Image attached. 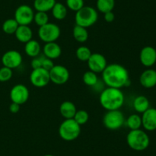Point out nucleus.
Returning a JSON list of instances; mask_svg holds the SVG:
<instances>
[{"label":"nucleus","mask_w":156,"mask_h":156,"mask_svg":"<svg viewBox=\"0 0 156 156\" xmlns=\"http://www.w3.org/2000/svg\"><path fill=\"white\" fill-rule=\"evenodd\" d=\"M102 79L108 87L120 89L129 84L128 70L118 64L107 65L102 72Z\"/></svg>","instance_id":"f257e3e1"},{"label":"nucleus","mask_w":156,"mask_h":156,"mask_svg":"<svg viewBox=\"0 0 156 156\" xmlns=\"http://www.w3.org/2000/svg\"><path fill=\"white\" fill-rule=\"evenodd\" d=\"M99 101L106 110H119L124 103V95L120 89L108 87L101 93Z\"/></svg>","instance_id":"f03ea898"},{"label":"nucleus","mask_w":156,"mask_h":156,"mask_svg":"<svg viewBox=\"0 0 156 156\" xmlns=\"http://www.w3.org/2000/svg\"><path fill=\"white\" fill-rule=\"evenodd\" d=\"M126 142L130 148L137 151L146 150L150 143L147 133L142 129L130 130L126 136Z\"/></svg>","instance_id":"7ed1b4c3"},{"label":"nucleus","mask_w":156,"mask_h":156,"mask_svg":"<svg viewBox=\"0 0 156 156\" xmlns=\"http://www.w3.org/2000/svg\"><path fill=\"white\" fill-rule=\"evenodd\" d=\"M98 14L95 9L91 6H83L77 11L75 15V21L76 25L89 28L94 25L98 21Z\"/></svg>","instance_id":"20e7f679"},{"label":"nucleus","mask_w":156,"mask_h":156,"mask_svg":"<svg viewBox=\"0 0 156 156\" xmlns=\"http://www.w3.org/2000/svg\"><path fill=\"white\" fill-rule=\"evenodd\" d=\"M81 133V127L73 119H65L59 127V135L65 141H73Z\"/></svg>","instance_id":"39448f33"},{"label":"nucleus","mask_w":156,"mask_h":156,"mask_svg":"<svg viewBox=\"0 0 156 156\" xmlns=\"http://www.w3.org/2000/svg\"><path fill=\"white\" fill-rule=\"evenodd\" d=\"M125 118L120 110H109L103 117L104 125L110 130H117L123 126Z\"/></svg>","instance_id":"423d86ee"},{"label":"nucleus","mask_w":156,"mask_h":156,"mask_svg":"<svg viewBox=\"0 0 156 156\" xmlns=\"http://www.w3.org/2000/svg\"><path fill=\"white\" fill-rule=\"evenodd\" d=\"M60 34L61 31L59 26L50 22L40 27L38 30V36L44 43L55 42L59 38Z\"/></svg>","instance_id":"0eeeda50"},{"label":"nucleus","mask_w":156,"mask_h":156,"mask_svg":"<svg viewBox=\"0 0 156 156\" xmlns=\"http://www.w3.org/2000/svg\"><path fill=\"white\" fill-rule=\"evenodd\" d=\"M34 12L27 5H21L15 12V19L19 25H29L34 21Z\"/></svg>","instance_id":"6e6552de"},{"label":"nucleus","mask_w":156,"mask_h":156,"mask_svg":"<svg viewBox=\"0 0 156 156\" xmlns=\"http://www.w3.org/2000/svg\"><path fill=\"white\" fill-rule=\"evenodd\" d=\"M30 81L32 85L38 88L46 87L50 82L49 71L43 67L34 69L30 73Z\"/></svg>","instance_id":"1a4fd4ad"},{"label":"nucleus","mask_w":156,"mask_h":156,"mask_svg":"<svg viewBox=\"0 0 156 156\" xmlns=\"http://www.w3.org/2000/svg\"><path fill=\"white\" fill-rule=\"evenodd\" d=\"M51 82L56 85H62L69 79V72L68 69L62 65H54L49 71Z\"/></svg>","instance_id":"9d476101"},{"label":"nucleus","mask_w":156,"mask_h":156,"mask_svg":"<svg viewBox=\"0 0 156 156\" xmlns=\"http://www.w3.org/2000/svg\"><path fill=\"white\" fill-rule=\"evenodd\" d=\"M29 90L24 84H18L14 86L10 91V99L12 102L19 105L25 103L29 99Z\"/></svg>","instance_id":"9b49d317"},{"label":"nucleus","mask_w":156,"mask_h":156,"mask_svg":"<svg viewBox=\"0 0 156 156\" xmlns=\"http://www.w3.org/2000/svg\"><path fill=\"white\" fill-rule=\"evenodd\" d=\"M2 63L4 67H9L12 70L17 68L22 63V55L18 50H8L3 54L2 57Z\"/></svg>","instance_id":"f8f14e48"},{"label":"nucleus","mask_w":156,"mask_h":156,"mask_svg":"<svg viewBox=\"0 0 156 156\" xmlns=\"http://www.w3.org/2000/svg\"><path fill=\"white\" fill-rule=\"evenodd\" d=\"M87 63L89 70L96 73H102L108 65L105 57L100 53L91 54Z\"/></svg>","instance_id":"ddd939ff"},{"label":"nucleus","mask_w":156,"mask_h":156,"mask_svg":"<svg viewBox=\"0 0 156 156\" xmlns=\"http://www.w3.org/2000/svg\"><path fill=\"white\" fill-rule=\"evenodd\" d=\"M141 64L146 67H151L156 63V49L152 46H146L140 54Z\"/></svg>","instance_id":"4468645a"},{"label":"nucleus","mask_w":156,"mask_h":156,"mask_svg":"<svg viewBox=\"0 0 156 156\" xmlns=\"http://www.w3.org/2000/svg\"><path fill=\"white\" fill-rule=\"evenodd\" d=\"M142 126L149 132L156 130V109L149 107L143 113Z\"/></svg>","instance_id":"2eb2a0df"},{"label":"nucleus","mask_w":156,"mask_h":156,"mask_svg":"<svg viewBox=\"0 0 156 156\" xmlns=\"http://www.w3.org/2000/svg\"><path fill=\"white\" fill-rule=\"evenodd\" d=\"M140 84L145 88H152L156 86V70L147 69L141 73L140 77Z\"/></svg>","instance_id":"dca6fc26"},{"label":"nucleus","mask_w":156,"mask_h":156,"mask_svg":"<svg viewBox=\"0 0 156 156\" xmlns=\"http://www.w3.org/2000/svg\"><path fill=\"white\" fill-rule=\"evenodd\" d=\"M43 53L45 58L54 60L60 57L62 49L60 46L56 42L45 43L43 47Z\"/></svg>","instance_id":"f3484780"},{"label":"nucleus","mask_w":156,"mask_h":156,"mask_svg":"<svg viewBox=\"0 0 156 156\" xmlns=\"http://www.w3.org/2000/svg\"><path fill=\"white\" fill-rule=\"evenodd\" d=\"M15 38L21 43H27L33 37V32L28 25H19L15 33Z\"/></svg>","instance_id":"a211bd4d"},{"label":"nucleus","mask_w":156,"mask_h":156,"mask_svg":"<svg viewBox=\"0 0 156 156\" xmlns=\"http://www.w3.org/2000/svg\"><path fill=\"white\" fill-rule=\"evenodd\" d=\"M76 111V105L71 101H64L59 106V113L65 119H73Z\"/></svg>","instance_id":"6ab92c4d"},{"label":"nucleus","mask_w":156,"mask_h":156,"mask_svg":"<svg viewBox=\"0 0 156 156\" xmlns=\"http://www.w3.org/2000/svg\"><path fill=\"white\" fill-rule=\"evenodd\" d=\"M41 47L40 43L36 40L31 39L30 41L25 43L24 46V51L27 56L30 58H35V57L39 56L41 53Z\"/></svg>","instance_id":"aec40b11"},{"label":"nucleus","mask_w":156,"mask_h":156,"mask_svg":"<svg viewBox=\"0 0 156 156\" xmlns=\"http://www.w3.org/2000/svg\"><path fill=\"white\" fill-rule=\"evenodd\" d=\"M150 106L149 100L146 96H138L135 98L133 101V108L137 113H143Z\"/></svg>","instance_id":"412c9836"},{"label":"nucleus","mask_w":156,"mask_h":156,"mask_svg":"<svg viewBox=\"0 0 156 156\" xmlns=\"http://www.w3.org/2000/svg\"><path fill=\"white\" fill-rule=\"evenodd\" d=\"M55 4L56 0H34V8L37 12H47L51 11Z\"/></svg>","instance_id":"4be33fe9"},{"label":"nucleus","mask_w":156,"mask_h":156,"mask_svg":"<svg viewBox=\"0 0 156 156\" xmlns=\"http://www.w3.org/2000/svg\"><path fill=\"white\" fill-rule=\"evenodd\" d=\"M73 35L75 40L79 43H85L88 39V30L85 28L82 27V26L76 24V26L73 28Z\"/></svg>","instance_id":"5701e85b"},{"label":"nucleus","mask_w":156,"mask_h":156,"mask_svg":"<svg viewBox=\"0 0 156 156\" xmlns=\"http://www.w3.org/2000/svg\"><path fill=\"white\" fill-rule=\"evenodd\" d=\"M51 12L53 18L56 20H63L67 15L66 7L60 2H56L51 9Z\"/></svg>","instance_id":"b1692460"},{"label":"nucleus","mask_w":156,"mask_h":156,"mask_svg":"<svg viewBox=\"0 0 156 156\" xmlns=\"http://www.w3.org/2000/svg\"><path fill=\"white\" fill-rule=\"evenodd\" d=\"M97 9L102 13L112 12L115 6V0H97Z\"/></svg>","instance_id":"393cba45"},{"label":"nucleus","mask_w":156,"mask_h":156,"mask_svg":"<svg viewBox=\"0 0 156 156\" xmlns=\"http://www.w3.org/2000/svg\"><path fill=\"white\" fill-rule=\"evenodd\" d=\"M126 125L130 130L140 129L142 126V118L138 114H132L126 119Z\"/></svg>","instance_id":"a878e982"},{"label":"nucleus","mask_w":156,"mask_h":156,"mask_svg":"<svg viewBox=\"0 0 156 156\" xmlns=\"http://www.w3.org/2000/svg\"><path fill=\"white\" fill-rule=\"evenodd\" d=\"M19 26L15 18H9L5 20L2 24V31L7 35H12L15 34L17 28Z\"/></svg>","instance_id":"bb28decb"},{"label":"nucleus","mask_w":156,"mask_h":156,"mask_svg":"<svg viewBox=\"0 0 156 156\" xmlns=\"http://www.w3.org/2000/svg\"><path fill=\"white\" fill-rule=\"evenodd\" d=\"M82 80L85 85L89 86V87H94L97 84L98 78L97 73L91 70H88L83 74Z\"/></svg>","instance_id":"cd10ccee"},{"label":"nucleus","mask_w":156,"mask_h":156,"mask_svg":"<svg viewBox=\"0 0 156 156\" xmlns=\"http://www.w3.org/2000/svg\"><path fill=\"white\" fill-rule=\"evenodd\" d=\"M91 54L92 53H91V50L86 46H81V47H78L76 52V55L78 59L81 61H84V62L88 61Z\"/></svg>","instance_id":"c85d7f7f"},{"label":"nucleus","mask_w":156,"mask_h":156,"mask_svg":"<svg viewBox=\"0 0 156 156\" xmlns=\"http://www.w3.org/2000/svg\"><path fill=\"white\" fill-rule=\"evenodd\" d=\"M73 119H74L79 125H84V124L86 123L88 121V119H89V115H88V113H87L85 110H77L76 114H75L74 117H73Z\"/></svg>","instance_id":"c756f323"},{"label":"nucleus","mask_w":156,"mask_h":156,"mask_svg":"<svg viewBox=\"0 0 156 156\" xmlns=\"http://www.w3.org/2000/svg\"><path fill=\"white\" fill-rule=\"evenodd\" d=\"M34 21L39 27L44 25L49 22V16L47 12H37L34 16Z\"/></svg>","instance_id":"7c9ffc66"},{"label":"nucleus","mask_w":156,"mask_h":156,"mask_svg":"<svg viewBox=\"0 0 156 156\" xmlns=\"http://www.w3.org/2000/svg\"><path fill=\"white\" fill-rule=\"evenodd\" d=\"M13 72L12 69L3 66L0 68V82H7L12 79Z\"/></svg>","instance_id":"2f4dec72"},{"label":"nucleus","mask_w":156,"mask_h":156,"mask_svg":"<svg viewBox=\"0 0 156 156\" xmlns=\"http://www.w3.org/2000/svg\"><path fill=\"white\" fill-rule=\"evenodd\" d=\"M67 7L72 11L77 12L84 6V0H66Z\"/></svg>","instance_id":"473e14b6"},{"label":"nucleus","mask_w":156,"mask_h":156,"mask_svg":"<svg viewBox=\"0 0 156 156\" xmlns=\"http://www.w3.org/2000/svg\"><path fill=\"white\" fill-rule=\"evenodd\" d=\"M54 65L55 64L54 63H53V60L49 59V58H47L44 57V59H43L42 61V66H41V67H43V68L45 69V70L50 71Z\"/></svg>","instance_id":"72a5a7b5"},{"label":"nucleus","mask_w":156,"mask_h":156,"mask_svg":"<svg viewBox=\"0 0 156 156\" xmlns=\"http://www.w3.org/2000/svg\"><path fill=\"white\" fill-rule=\"evenodd\" d=\"M44 59V58H40V57H35L32 59L31 62H30V65L31 67L34 69H37L41 67L42 66V61Z\"/></svg>","instance_id":"f704fd0d"},{"label":"nucleus","mask_w":156,"mask_h":156,"mask_svg":"<svg viewBox=\"0 0 156 156\" xmlns=\"http://www.w3.org/2000/svg\"><path fill=\"white\" fill-rule=\"evenodd\" d=\"M20 106L21 105L15 103V102H12L9 106V111L12 113H18L20 110Z\"/></svg>","instance_id":"c9c22d12"},{"label":"nucleus","mask_w":156,"mask_h":156,"mask_svg":"<svg viewBox=\"0 0 156 156\" xmlns=\"http://www.w3.org/2000/svg\"><path fill=\"white\" fill-rule=\"evenodd\" d=\"M114 18H115V15L113 13V12H108L105 13V20L107 22H112L114 21Z\"/></svg>","instance_id":"e433bc0d"},{"label":"nucleus","mask_w":156,"mask_h":156,"mask_svg":"<svg viewBox=\"0 0 156 156\" xmlns=\"http://www.w3.org/2000/svg\"><path fill=\"white\" fill-rule=\"evenodd\" d=\"M44 156H53V154H46V155H44Z\"/></svg>","instance_id":"4c0bfd02"}]
</instances>
